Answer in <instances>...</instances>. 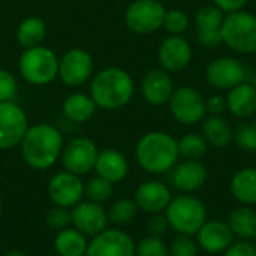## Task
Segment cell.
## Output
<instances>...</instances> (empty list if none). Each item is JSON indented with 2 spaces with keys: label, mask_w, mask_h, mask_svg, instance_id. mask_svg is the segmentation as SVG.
<instances>
[{
  "label": "cell",
  "mask_w": 256,
  "mask_h": 256,
  "mask_svg": "<svg viewBox=\"0 0 256 256\" xmlns=\"http://www.w3.org/2000/svg\"><path fill=\"white\" fill-rule=\"evenodd\" d=\"M63 147L62 132L50 123L28 126L20 144L24 162L36 171H45L54 166L62 156Z\"/></svg>",
  "instance_id": "obj_1"
},
{
  "label": "cell",
  "mask_w": 256,
  "mask_h": 256,
  "mask_svg": "<svg viewBox=\"0 0 256 256\" xmlns=\"http://www.w3.org/2000/svg\"><path fill=\"white\" fill-rule=\"evenodd\" d=\"M134 93L135 84L130 74L117 66L100 69L90 81V96L100 110H120L132 100Z\"/></svg>",
  "instance_id": "obj_2"
},
{
  "label": "cell",
  "mask_w": 256,
  "mask_h": 256,
  "mask_svg": "<svg viewBox=\"0 0 256 256\" xmlns=\"http://www.w3.org/2000/svg\"><path fill=\"white\" fill-rule=\"evenodd\" d=\"M138 165L150 174H164L171 171L180 158L178 141L162 130H153L140 138L135 147Z\"/></svg>",
  "instance_id": "obj_3"
},
{
  "label": "cell",
  "mask_w": 256,
  "mask_h": 256,
  "mask_svg": "<svg viewBox=\"0 0 256 256\" xmlns=\"http://www.w3.org/2000/svg\"><path fill=\"white\" fill-rule=\"evenodd\" d=\"M18 72L27 84H51L58 75V57L44 45L26 48L18 58Z\"/></svg>",
  "instance_id": "obj_4"
},
{
  "label": "cell",
  "mask_w": 256,
  "mask_h": 256,
  "mask_svg": "<svg viewBox=\"0 0 256 256\" xmlns=\"http://www.w3.org/2000/svg\"><path fill=\"white\" fill-rule=\"evenodd\" d=\"M165 216L171 230L180 236H196L207 220V210L201 200L192 195H178L171 200L165 210Z\"/></svg>",
  "instance_id": "obj_5"
},
{
  "label": "cell",
  "mask_w": 256,
  "mask_h": 256,
  "mask_svg": "<svg viewBox=\"0 0 256 256\" xmlns=\"http://www.w3.org/2000/svg\"><path fill=\"white\" fill-rule=\"evenodd\" d=\"M222 42L238 54H252L256 51V16L246 10H237L225 15L220 27Z\"/></svg>",
  "instance_id": "obj_6"
},
{
  "label": "cell",
  "mask_w": 256,
  "mask_h": 256,
  "mask_svg": "<svg viewBox=\"0 0 256 256\" xmlns=\"http://www.w3.org/2000/svg\"><path fill=\"white\" fill-rule=\"evenodd\" d=\"M165 12L160 0H135L124 12V24L136 34H150L162 27Z\"/></svg>",
  "instance_id": "obj_7"
},
{
  "label": "cell",
  "mask_w": 256,
  "mask_h": 256,
  "mask_svg": "<svg viewBox=\"0 0 256 256\" xmlns=\"http://www.w3.org/2000/svg\"><path fill=\"white\" fill-rule=\"evenodd\" d=\"M170 111L172 117L182 124H196L198 122L204 120L207 114L206 99L194 87L182 86L174 88L171 99L168 102Z\"/></svg>",
  "instance_id": "obj_8"
},
{
  "label": "cell",
  "mask_w": 256,
  "mask_h": 256,
  "mask_svg": "<svg viewBox=\"0 0 256 256\" xmlns=\"http://www.w3.org/2000/svg\"><path fill=\"white\" fill-rule=\"evenodd\" d=\"M94 70V62L84 48H70L58 58L60 81L68 87H80L87 82Z\"/></svg>",
  "instance_id": "obj_9"
},
{
  "label": "cell",
  "mask_w": 256,
  "mask_h": 256,
  "mask_svg": "<svg viewBox=\"0 0 256 256\" xmlns=\"http://www.w3.org/2000/svg\"><path fill=\"white\" fill-rule=\"evenodd\" d=\"M98 153L99 150L93 140L87 136H76L63 147L60 159L64 171L82 177L94 170Z\"/></svg>",
  "instance_id": "obj_10"
},
{
  "label": "cell",
  "mask_w": 256,
  "mask_h": 256,
  "mask_svg": "<svg viewBox=\"0 0 256 256\" xmlns=\"http://www.w3.org/2000/svg\"><path fill=\"white\" fill-rule=\"evenodd\" d=\"M46 194L54 206L70 210L84 200V182L76 174L60 171L50 178Z\"/></svg>",
  "instance_id": "obj_11"
},
{
  "label": "cell",
  "mask_w": 256,
  "mask_h": 256,
  "mask_svg": "<svg viewBox=\"0 0 256 256\" xmlns=\"http://www.w3.org/2000/svg\"><path fill=\"white\" fill-rule=\"evenodd\" d=\"M28 129L24 110L12 102H0V150L18 147Z\"/></svg>",
  "instance_id": "obj_12"
},
{
  "label": "cell",
  "mask_w": 256,
  "mask_h": 256,
  "mask_svg": "<svg viewBox=\"0 0 256 256\" xmlns=\"http://www.w3.org/2000/svg\"><path fill=\"white\" fill-rule=\"evenodd\" d=\"M136 243L118 228H106L92 237L86 256H135Z\"/></svg>",
  "instance_id": "obj_13"
},
{
  "label": "cell",
  "mask_w": 256,
  "mask_h": 256,
  "mask_svg": "<svg viewBox=\"0 0 256 256\" xmlns=\"http://www.w3.org/2000/svg\"><path fill=\"white\" fill-rule=\"evenodd\" d=\"M108 213L102 204L82 200L70 208V225L86 237H94L108 228Z\"/></svg>",
  "instance_id": "obj_14"
},
{
  "label": "cell",
  "mask_w": 256,
  "mask_h": 256,
  "mask_svg": "<svg viewBox=\"0 0 256 256\" xmlns=\"http://www.w3.org/2000/svg\"><path fill=\"white\" fill-rule=\"evenodd\" d=\"M207 82L218 90H231L246 80L243 63L234 57H219L206 69Z\"/></svg>",
  "instance_id": "obj_15"
},
{
  "label": "cell",
  "mask_w": 256,
  "mask_h": 256,
  "mask_svg": "<svg viewBox=\"0 0 256 256\" xmlns=\"http://www.w3.org/2000/svg\"><path fill=\"white\" fill-rule=\"evenodd\" d=\"M158 60L166 72H182L192 62V46L183 36L171 34L159 45Z\"/></svg>",
  "instance_id": "obj_16"
},
{
  "label": "cell",
  "mask_w": 256,
  "mask_h": 256,
  "mask_svg": "<svg viewBox=\"0 0 256 256\" xmlns=\"http://www.w3.org/2000/svg\"><path fill=\"white\" fill-rule=\"evenodd\" d=\"M171 200H172L171 190L165 183L159 180H147L141 183L134 195V201L138 210L147 214L165 213Z\"/></svg>",
  "instance_id": "obj_17"
},
{
  "label": "cell",
  "mask_w": 256,
  "mask_h": 256,
  "mask_svg": "<svg viewBox=\"0 0 256 256\" xmlns=\"http://www.w3.org/2000/svg\"><path fill=\"white\" fill-rule=\"evenodd\" d=\"M198 246L212 255H218L225 252L234 243V234L226 222L213 219L206 220L201 230L196 232Z\"/></svg>",
  "instance_id": "obj_18"
},
{
  "label": "cell",
  "mask_w": 256,
  "mask_h": 256,
  "mask_svg": "<svg viewBox=\"0 0 256 256\" xmlns=\"http://www.w3.org/2000/svg\"><path fill=\"white\" fill-rule=\"evenodd\" d=\"M174 92V82L170 75L162 68L148 70L141 81V93L147 104L160 106L170 102Z\"/></svg>",
  "instance_id": "obj_19"
},
{
  "label": "cell",
  "mask_w": 256,
  "mask_h": 256,
  "mask_svg": "<svg viewBox=\"0 0 256 256\" xmlns=\"http://www.w3.org/2000/svg\"><path fill=\"white\" fill-rule=\"evenodd\" d=\"M207 176L208 172L202 162L184 159V162H180L172 168L171 183L177 190L192 194L206 184Z\"/></svg>",
  "instance_id": "obj_20"
},
{
  "label": "cell",
  "mask_w": 256,
  "mask_h": 256,
  "mask_svg": "<svg viewBox=\"0 0 256 256\" xmlns=\"http://www.w3.org/2000/svg\"><path fill=\"white\" fill-rule=\"evenodd\" d=\"M93 171L96 172V176L116 184L128 177L129 164L122 152L116 148H105L98 153V159Z\"/></svg>",
  "instance_id": "obj_21"
},
{
  "label": "cell",
  "mask_w": 256,
  "mask_h": 256,
  "mask_svg": "<svg viewBox=\"0 0 256 256\" xmlns=\"http://www.w3.org/2000/svg\"><path fill=\"white\" fill-rule=\"evenodd\" d=\"M226 110L240 118L250 117L256 112V88L254 84L242 82L226 94Z\"/></svg>",
  "instance_id": "obj_22"
},
{
  "label": "cell",
  "mask_w": 256,
  "mask_h": 256,
  "mask_svg": "<svg viewBox=\"0 0 256 256\" xmlns=\"http://www.w3.org/2000/svg\"><path fill=\"white\" fill-rule=\"evenodd\" d=\"M87 237L74 226L57 231L54 237V250L58 256H86Z\"/></svg>",
  "instance_id": "obj_23"
},
{
  "label": "cell",
  "mask_w": 256,
  "mask_h": 256,
  "mask_svg": "<svg viewBox=\"0 0 256 256\" xmlns=\"http://www.w3.org/2000/svg\"><path fill=\"white\" fill-rule=\"evenodd\" d=\"M202 135L210 146L218 148L228 147L234 141V129L222 116L204 117Z\"/></svg>",
  "instance_id": "obj_24"
},
{
  "label": "cell",
  "mask_w": 256,
  "mask_h": 256,
  "mask_svg": "<svg viewBox=\"0 0 256 256\" xmlns=\"http://www.w3.org/2000/svg\"><path fill=\"white\" fill-rule=\"evenodd\" d=\"M96 110L98 106L90 94L86 93H72L63 102V114L74 123L88 122L94 116Z\"/></svg>",
  "instance_id": "obj_25"
},
{
  "label": "cell",
  "mask_w": 256,
  "mask_h": 256,
  "mask_svg": "<svg viewBox=\"0 0 256 256\" xmlns=\"http://www.w3.org/2000/svg\"><path fill=\"white\" fill-rule=\"evenodd\" d=\"M228 226L240 240H254L256 236V210L250 206H242L228 214Z\"/></svg>",
  "instance_id": "obj_26"
},
{
  "label": "cell",
  "mask_w": 256,
  "mask_h": 256,
  "mask_svg": "<svg viewBox=\"0 0 256 256\" xmlns=\"http://www.w3.org/2000/svg\"><path fill=\"white\" fill-rule=\"evenodd\" d=\"M231 194L243 206H256V168H243L234 174Z\"/></svg>",
  "instance_id": "obj_27"
},
{
  "label": "cell",
  "mask_w": 256,
  "mask_h": 256,
  "mask_svg": "<svg viewBox=\"0 0 256 256\" xmlns=\"http://www.w3.org/2000/svg\"><path fill=\"white\" fill-rule=\"evenodd\" d=\"M45 36H46V22L36 15L24 18L16 27V42L24 50L42 45Z\"/></svg>",
  "instance_id": "obj_28"
},
{
  "label": "cell",
  "mask_w": 256,
  "mask_h": 256,
  "mask_svg": "<svg viewBox=\"0 0 256 256\" xmlns=\"http://www.w3.org/2000/svg\"><path fill=\"white\" fill-rule=\"evenodd\" d=\"M208 150V142L201 134H186L178 140V153L184 159L200 160L206 156Z\"/></svg>",
  "instance_id": "obj_29"
},
{
  "label": "cell",
  "mask_w": 256,
  "mask_h": 256,
  "mask_svg": "<svg viewBox=\"0 0 256 256\" xmlns=\"http://www.w3.org/2000/svg\"><path fill=\"white\" fill-rule=\"evenodd\" d=\"M106 213H108V220L111 224L117 226H124L135 219L138 213V207L135 201L130 198H118L114 202H111Z\"/></svg>",
  "instance_id": "obj_30"
},
{
  "label": "cell",
  "mask_w": 256,
  "mask_h": 256,
  "mask_svg": "<svg viewBox=\"0 0 256 256\" xmlns=\"http://www.w3.org/2000/svg\"><path fill=\"white\" fill-rule=\"evenodd\" d=\"M114 195V188L112 183H110L108 180L94 176L92 177L87 183H84V196L86 200L92 201V202H98V204H104L106 201H110Z\"/></svg>",
  "instance_id": "obj_31"
},
{
  "label": "cell",
  "mask_w": 256,
  "mask_h": 256,
  "mask_svg": "<svg viewBox=\"0 0 256 256\" xmlns=\"http://www.w3.org/2000/svg\"><path fill=\"white\" fill-rule=\"evenodd\" d=\"M225 15L226 14L222 12L216 4L202 6L195 15L196 30H220Z\"/></svg>",
  "instance_id": "obj_32"
},
{
  "label": "cell",
  "mask_w": 256,
  "mask_h": 256,
  "mask_svg": "<svg viewBox=\"0 0 256 256\" xmlns=\"http://www.w3.org/2000/svg\"><path fill=\"white\" fill-rule=\"evenodd\" d=\"M162 27L171 34H182L189 27V16L182 9H170L165 12Z\"/></svg>",
  "instance_id": "obj_33"
},
{
  "label": "cell",
  "mask_w": 256,
  "mask_h": 256,
  "mask_svg": "<svg viewBox=\"0 0 256 256\" xmlns=\"http://www.w3.org/2000/svg\"><path fill=\"white\" fill-rule=\"evenodd\" d=\"M135 256H170V249L162 238L148 236L136 244Z\"/></svg>",
  "instance_id": "obj_34"
},
{
  "label": "cell",
  "mask_w": 256,
  "mask_h": 256,
  "mask_svg": "<svg viewBox=\"0 0 256 256\" xmlns=\"http://www.w3.org/2000/svg\"><path fill=\"white\" fill-rule=\"evenodd\" d=\"M236 144L244 152H255L256 150V126L250 123L240 124L234 132Z\"/></svg>",
  "instance_id": "obj_35"
},
{
  "label": "cell",
  "mask_w": 256,
  "mask_h": 256,
  "mask_svg": "<svg viewBox=\"0 0 256 256\" xmlns=\"http://www.w3.org/2000/svg\"><path fill=\"white\" fill-rule=\"evenodd\" d=\"M170 256H196L198 244L189 236H177L168 246Z\"/></svg>",
  "instance_id": "obj_36"
},
{
  "label": "cell",
  "mask_w": 256,
  "mask_h": 256,
  "mask_svg": "<svg viewBox=\"0 0 256 256\" xmlns=\"http://www.w3.org/2000/svg\"><path fill=\"white\" fill-rule=\"evenodd\" d=\"M45 222L51 230L62 231V230H64V228H68L70 225V210L54 206L45 214Z\"/></svg>",
  "instance_id": "obj_37"
},
{
  "label": "cell",
  "mask_w": 256,
  "mask_h": 256,
  "mask_svg": "<svg viewBox=\"0 0 256 256\" xmlns=\"http://www.w3.org/2000/svg\"><path fill=\"white\" fill-rule=\"evenodd\" d=\"M18 92L16 78L12 72L0 68V102H12Z\"/></svg>",
  "instance_id": "obj_38"
},
{
  "label": "cell",
  "mask_w": 256,
  "mask_h": 256,
  "mask_svg": "<svg viewBox=\"0 0 256 256\" xmlns=\"http://www.w3.org/2000/svg\"><path fill=\"white\" fill-rule=\"evenodd\" d=\"M168 228H170V225H168L165 213L150 214V219L147 220V232L150 237L162 238L166 234Z\"/></svg>",
  "instance_id": "obj_39"
},
{
  "label": "cell",
  "mask_w": 256,
  "mask_h": 256,
  "mask_svg": "<svg viewBox=\"0 0 256 256\" xmlns=\"http://www.w3.org/2000/svg\"><path fill=\"white\" fill-rule=\"evenodd\" d=\"M224 256H256V246L249 240L234 242L224 252Z\"/></svg>",
  "instance_id": "obj_40"
},
{
  "label": "cell",
  "mask_w": 256,
  "mask_h": 256,
  "mask_svg": "<svg viewBox=\"0 0 256 256\" xmlns=\"http://www.w3.org/2000/svg\"><path fill=\"white\" fill-rule=\"evenodd\" d=\"M196 40L207 48H214L222 44L220 30H196Z\"/></svg>",
  "instance_id": "obj_41"
},
{
  "label": "cell",
  "mask_w": 256,
  "mask_h": 256,
  "mask_svg": "<svg viewBox=\"0 0 256 256\" xmlns=\"http://www.w3.org/2000/svg\"><path fill=\"white\" fill-rule=\"evenodd\" d=\"M206 108L210 116H222L226 110V98L220 94H214L206 99Z\"/></svg>",
  "instance_id": "obj_42"
},
{
  "label": "cell",
  "mask_w": 256,
  "mask_h": 256,
  "mask_svg": "<svg viewBox=\"0 0 256 256\" xmlns=\"http://www.w3.org/2000/svg\"><path fill=\"white\" fill-rule=\"evenodd\" d=\"M213 2L222 12L231 14V12L242 10L249 0H213Z\"/></svg>",
  "instance_id": "obj_43"
},
{
  "label": "cell",
  "mask_w": 256,
  "mask_h": 256,
  "mask_svg": "<svg viewBox=\"0 0 256 256\" xmlns=\"http://www.w3.org/2000/svg\"><path fill=\"white\" fill-rule=\"evenodd\" d=\"M3 256H27L22 250H20V249H10V250H8L6 254Z\"/></svg>",
  "instance_id": "obj_44"
},
{
  "label": "cell",
  "mask_w": 256,
  "mask_h": 256,
  "mask_svg": "<svg viewBox=\"0 0 256 256\" xmlns=\"http://www.w3.org/2000/svg\"><path fill=\"white\" fill-rule=\"evenodd\" d=\"M2 207H3V202H2V198H0V212H2Z\"/></svg>",
  "instance_id": "obj_45"
},
{
  "label": "cell",
  "mask_w": 256,
  "mask_h": 256,
  "mask_svg": "<svg viewBox=\"0 0 256 256\" xmlns=\"http://www.w3.org/2000/svg\"><path fill=\"white\" fill-rule=\"evenodd\" d=\"M254 86H255V88H256V75H255V80H254Z\"/></svg>",
  "instance_id": "obj_46"
},
{
  "label": "cell",
  "mask_w": 256,
  "mask_h": 256,
  "mask_svg": "<svg viewBox=\"0 0 256 256\" xmlns=\"http://www.w3.org/2000/svg\"><path fill=\"white\" fill-rule=\"evenodd\" d=\"M254 240H255V243H254V244H255V246H256V236H255V238H254Z\"/></svg>",
  "instance_id": "obj_47"
},
{
  "label": "cell",
  "mask_w": 256,
  "mask_h": 256,
  "mask_svg": "<svg viewBox=\"0 0 256 256\" xmlns=\"http://www.w3.org/2000/svg\"><path fill=\"white\" fill-rule=\"evenodd\" d=\"M0 24H2V15H0Z\"/></svg>",
  "instance_id": "obj_48"
}]
</instances>
